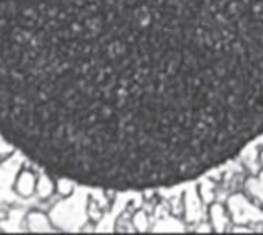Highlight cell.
<instances>
[{
  "mask_svg": "<svg viewBox=\"0 0 263 235\" xmlns=\"http://www.w3.org/2000/svg\"><path fill=\"white\" fill-rule=\"evenodd\" d=\"M263 134V0H0V137L103 191L194 180Z\"/></svg>",
  "mask_w": 263,
  "mask_h": 235,
  "instance_id": "cell-1",
  "label": "cell"
},
{
  "mask_svg": "<svg viewBox=\"0 0 263 235\" xmlns=\"http://www.w3.org/2000/svg\"><path fill=\"white\" fill-rule=\"evenodd\" d=\"M35 182L37 177L34 175V172L28 171V169H22L17 177H15V191L20 197H31L35 192Z\"/></svg>",
  "mask_w": 263,
  "mask_h": 235,
  "instance_id": "cell-2",
  "label": "cell"
},
{
  "mask_svg": "<svg viewBox=\"0 0 263 235\" xmlns=\"http://www.w3.org/2000/svg\"><path fill=\"white\" fill-rule=\"evenodd\" d=\"M55 191V179L52 175H49L48 172L46 174H42L37 177V182H35V192L40 199H48L52 195V192Z\"/></svg>",
  "mask_w": 263,
  "mask_h": 235,
  "instance_id": "cell-3",
  "label": "cell"
},
{
  "mask_svg": "<svg viewBox=\"0 0 263 235\" xmlns=\"http://www.w3.org/2000/svg\"><path fill=\"white\" fill-rule=\"evenodd\" d=\"M31 231H51V222L43 212H31L26 220Z\"/></svg>",
  "mask_w": 263,
  "mask_h": 235,
  "instance_id": "cell-4",
  "label": "cell"
},
{
  "mask_svg": "<svg viewBox=\"0 0 263 235\" xmlns=\"http://www.w3.org/2000/svg\"><path fill=\"white\" fill-rule=\"evenodd\" d=\"M74 186L76 183L72 180L68 179H55V191H59L60 195L68 197L74 192Z\"/></svg>",
  "mask_w": 263,
  "mask_h": 235,
  "instance_id": "cell-5",
  "label": "cell"
}]
</instances>
